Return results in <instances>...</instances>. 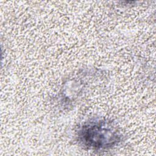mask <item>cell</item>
<instances>
[{"instance_id": "1", "label": "cell", "mask_w": 156, "mask_h": 156, "mask_svg": "<svg viewBox=\"0 0 156 156\" xmlns=\"http://www.w3.org/2000/svg\"><path fill=\"white\" fill-rule=\"evenodd\" d=\"M78 141L85 147L95 151L108 149L121 140L120 132L111 121L94 119L85 122L78 130Z\"/></svg>"}]
</instances>
